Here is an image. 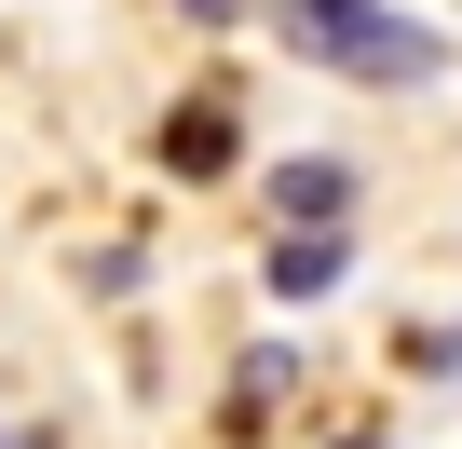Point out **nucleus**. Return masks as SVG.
Listing matches in <instances>:
<instances>
[{
  "label": "nucleus",
  "mask_w": 462,
  "mask_h": 449,
  "mask_svg": "<svg viewBox=\"0 0 462 449\" xmlns=\"http://www.w3.org/2000/svg\"><path fill=\"white\" fill-rule=\"evenodd\" d=\"M190 28H245V14H273V0H177Z\"/></svg>",
  "instance_id": "nucleus-6"
},
{
  "label": "nucleus",
  "mask_w": 462,
  "mask_h": 449,
  "mask_svg": "<svg viewBox=\"0 0 462 449\" xmlns=\"http://www.w3.org/2000/svg\"><path fill=\"white\" fill-rule=\"evenodd\" d=\"M273 28H286V55L327 69V82H435V69H448V28L394 14V0H273Z\"/></svg>",
  "instance_id": "nucleus-1"
},
{
  "label": "nucleus",
  "mask_w": 462,
  "mask_h": 449,
  "mask_svg": "<svg viewBox=\"0 0 462 449\" xmlns=\"http://www.w3.org/2000/svg\"><path fill=\"white\" fill-rule=\"evenodd\" d=\"M340 449H394V435H340Z\"/></svg>",
  "instance_id": "nucleus-7"
},
{
  "label": "nucleus",
  "mask_w": 462,
  "mask_h": 449,
  "mask_svg": "<svg viewBox=\"0 0 462 449\" xmlns=\"http://www.w3.org/2000/svg\"><path fill=\"white\" fill-rule=\"evenodd\" d=\"M340 273H354V246H340V232H273V259H259V286H273V300H327Z\"/></svg>",
  "instance_id": "nucleus-4"
},
{
  "label": "nucleus",
  "mask_w": 462,
  "mask_h": 449,
  "mask_svg": "<svg viewBox=\"0 0 462 449\" xmlns=\"http://www.w3.org/2000/svg\"><path fill=\"white\" fill-rule=\"evenodd\" d=\"M340 218H354V164H327V150L273 164V232H340Z\"/></svg>",
  "instance_id": "nucleus-3"
},
{
  "label": "nucleus",
  "mask_w": 462,
  "mask_h": 449,
  "mask_svg": "<svg viewBox=\"0 0 462 449\" xmlns=\"http://www.w3.org/2000/svg\"><path fill=\"white\" fill-rule=\"evenodd\" d=\"M273 395H300V354H286V341H259L245 368H231V435H259V422H273Z\"/></svg>",
  "instance_id": "nucleus-5"
},
{
  "label": "nucleus",
  "mask_w": 462,
  "mask_h": 449,
  "mask_svg": "<svg viewBox=\"0 0 462 449\" xmlns=\"http://www.w3.org/2000/svg\"><path fill=\"white\" fill-rule=\"evenodd\" d=\"M245 164V123H231V96H190V109H163V177H231Z\"/></svg>",
  "instance_id": "nucleus-2"
}]
</instances>
